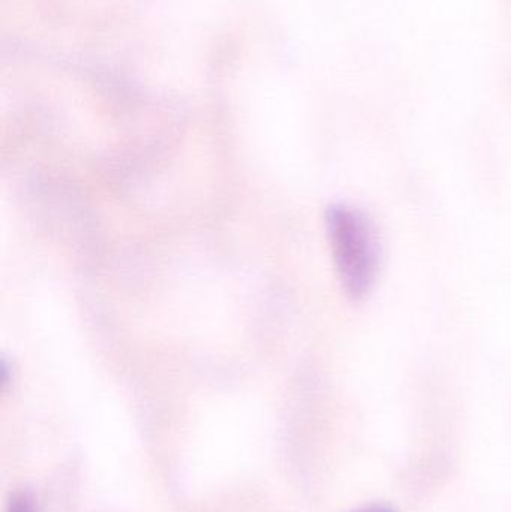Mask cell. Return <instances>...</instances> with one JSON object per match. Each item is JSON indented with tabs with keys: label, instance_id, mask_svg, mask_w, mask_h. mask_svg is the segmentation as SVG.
Instances as JSON below:
<instances>
[{
	"label": "cell",
	"instance_id": "6da1fadb",
	"mask_svg": "<svg viewBox=\"0 0 511 512\" xmlns=\"http://www.w3.org/2000/svg\"><path fill=\"white\" fill-rule=\"evenodd\" d=\"M327 237L339 282L348 298L362 301L377 282L380 242L371 219L347 204H333L326 212Z\"/></svg>",
	"mask_w": 511,
	"mask_h": 512
},
{
	"label": "cell",
	"instance_id": "7a4b0ae2",
	"mask_svg": "<svg viewBox=\"0 0 511 512\" xmlns=\"http://www.w3.org/2000/svg\"><path fill=\"white\" fill-rule=\"evenodd\" d=\"M9 512H33L32 502L26 495L18 496L12 501L11 511Z\"/></svg>",
	"mask_w": 511,
	"mask_h": 512
},
{
	"label": "cell",
	"instance_id": "3957f363",
	"mask_svg": "<svg viewBox=\"0 0 511 512\" xmlns=\"http://www.w3.org/2000/svg\"><path fill=\"white\" fill-rule=\"evenodd\" d=\"M356 512H393L390 508L380 507V505H371V507L362 508Z\"/></svg>",
	"mask_w": 511,
	"mask_h": 512
}]
</instances>
